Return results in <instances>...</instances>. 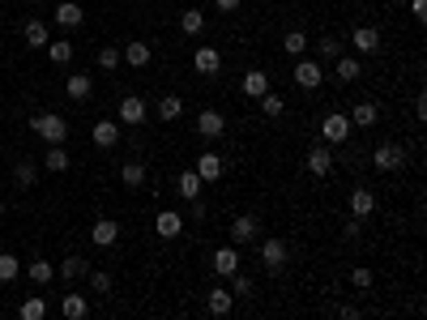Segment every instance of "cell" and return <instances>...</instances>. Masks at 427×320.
<instances>
[{
	"mask_svg": "<svg viewBox=\"0 0 427 320\" xmlns=\"http://www.w3.org/2000/svg\"><path fill=\"white\" fill-rule=\"evenodd\" d=\"M316 52H320V60H338V56H342V43H338L334 35H325V39L316 43Z\"/></svg>",
	"mask_w": 427,
	"mask_h": 320,
	"instance_id": "cell-39",
	"label": "cell"
},
{
	"mask_svg": "<svg viewBox=\"0 0 427 320\" xmlns=\"http://www.w3.org/2000/svg\"><path fill=\"white\" fill-rule=\"evenodd\" d=\"M261 261H265L269 274H278V269L287 265V243H282V239H265V243H261Z\"/></svg>",
	"mask_w": 427,
	"mask_h": 320,
	"instance_id": "cell-13",
	"label": "cell"
},
{
	"mask_svg": "<svg viewBox=\"0 0 427 320\" xmlns=\"http://www.w3.org/2000/svg\"><path fill=\"white\" fill-rule=\"evenodd\" d=\"M350 214H355L359 223H367V218L376 214V192L372 188H355L350 192Z\"/></svg>",
	"mask_w": 427,
	"mask_h": 320,
	"instance_id": "cell-11",
	"label": "cell"
},
{
	"mask_svg": "<svg viewBox=\"0 0 427 320\" xmlns=\"http://www.w3.org/2000/svg\"><path fill=\"white\" fill-rule=\"evenodd\" d=\"M30 129H35L47 145H64V137H69V120L56 115V111H39V115H30Z\"/></svg>",
	"mask_w": 427,
	"mask_h": 320,
	"instance_id": "cell-1",
	"label": "cell"
},
{
	"mask_svg": "<svg viewBox=\"0 0 427 320\" xmlns=\"http://www.w3.org/2000/svg\"><path fill=\"white\" fill-rule=\"evenodd\" d=\"M35 180H39V167H35V162H17V184L30 188Z\"/></svg>",
	"mask_w": 427,
	"mask_h": 320,
	"instance_id": "cell-41",
	"label": "cell"
},
{
	"mask_svg": "<svg viewBox=\"0 0 427 320\" xmlns=\"http://www.w3.org/2000/svg\"><path fill=\"white\" fill-rule=\"evenodd\" d=\"M197 176L201 180H206V184H214V180H222V171H227V162H222V154H214V150H206V154H201L197 158Z\"/></svg>",
	"mask_w": 427,
	"mask_h": 320,
	"instance_id": "cell-8",
	"label": "cell"
},
{
	"mask_svg": "<svg viewBox=\"0 0 427 320\" xmlns=\"http://www.w3.org/2000/svg\"><path fill=\"white\" fill-rule=\"evenodd\" d=\"M86 274H90L86 256L73 252V256H64V261H60V278H64V282H78V278H86Z\"/></svg>",
	"mask_w": 427,
	"mask_h": 320,
	"instance_id": "cell-24",
	"label": "cell"
},
{
	"mask_svg": "<svg viewBox=\"0 0 427 320\" xmlns=\"http://www.w3.org/2000/svg\"><path fill=\"white\" fill-rule=\"evenodd\" d=\"M158 115L167 120V124H171V120H180V115H184V98H180V94H163V98H158Z\"/></svg>",
	"mask_w": 427,
	"mask_h": 320,
	"instance_id": "cell-27",
	"label": "cell"
},
{
	"mask_svg": "<svg viewBox=\"0 0 427 320\" xmlns=\"http://www.w3.org/2000/svg\"><path fill=\"white\" fill-rule=\"evenodd\" d=\"M415 115H419V120H427V98H423V94L415 98Z\"/></svg>",
	"mask_w": 427,
	"mask_h": 320,
	"instance_id": "cell-47",
	"label": "cell"
},
{
	"mask_svg": "<svg viewBox=\"0 0 427 320\" xmlns=\"http://www.w3.org/2000/svg\"><path fill=\"white\" fill-rule=\"evenodd\" d=\"M43 52H47V60H52V64H69V60H73V43H69V39H56V43H47Z\"/></svg>",
	"mask_w": 427,
	"mask_h": 320,
	"instance_id": "cell-33",
	"label": "cell"
},
{
	"mask_svg": "<svg viewBox=\"0 0 427 320\" xmlns=\"http://www.w3.org/2000/svg\"><path fill=\"white\" fill-rule=\"evenodd\" d=\"M239 90H244L248 98H261V94L269 90V77H265V68H248V73H244V82H239Z\"/></svg>",
	"mask_w": 427,
	"mask_h": 320,
	"instance_id": "cell-21",
	"label": "cell"
},
{
	"mask_svg": "<svg viewBox=\"0 0 427 320\" xmlns=\"http://www.w3.org/2000/svg\"><path fill=\"white\" fill-rule=\"evenodd\" d=\"M350 129H355V124H350V115H342V111H334V115L320 120V137L329 141V145H342V141L350 137Z\"/></svg>",
	"mask_w": 427,
	"mask_h": 320,
	"instance_id": "cell-3",
	"label": "cell"
},
{
	"mask_svg": "<svg viewBox=\"0 0 427 320\" xmlns=\"http://www.w3.org/2000/svg\"><path fill=\"white\" fill-rule=\"evenodd\" d=\"M120 180L129 184V188H141V184H145V162H124V171H120Z\"/></svg>",
	"mask_w": 427,
	"mask_h": 320,
	"instance_id": "cell-35",
	"label": "cell"
},
{
	"mask_svg": "<svg viewBox=\"0 0 427 320\" xmlns=\"http://www.w3.org/2000/svg\"><path fill=\"white\" fill-rule=\"evenodd\" d=\"M261 235V223L253 214H239V218H231V243H253Z\"/></svg>",
	"mask_w": 427,
	"mask_h": 320,
	"instance_id": "cell-9",
	"label": "cell"
},
{
	"mask_svg": "<svg viewBox=\"0 0 427 320\" xmlns=\"http://www.w3.org/2000/svg\"><path fill=\"white\" fill-rule=\"evenodd\" d=\"M82 21H86L82 5H73V0H60V5H56V26L73 30V26H82Z\"/></svg>",
	"mask_w": 427,
	"mask_h": 320,
	"instance_id": "cell-19",
	"label": "cell"
},
{
	"mask_svg": "<svg viewBox=\"0 0 427 320\" xmlns=\"http://www.w3.org/2000/svg\"><path fill=\"white\" fill-rule=\"evenodd\" d=\"M214 274H218V278H231V274H239V252L231 248V243L214 252Z\"/></svg>",
	"mask_w": 427,
	"mask_h": 320,
	"instance_id": "cell-16",
	"label": "cell"
},
{
	"mask_svg": "<svg viewBox=\"0 0 427 320\" xmlns=\"http://www.w3.org/2000/svg\"><path fill=\"white\" fill-rule=\"evenodd\" d=\"M90 286H94L98 294H107V290H111V274H103V269H98V274H90Z\"/></svg>",
	"mask_w": 427,
	"mask_h": 320,
	"instance_id": "cell-43",
	"label": "cell"
},
{
	"mask_svg": "<svg viewBox=\"0 0 427 320\" xmlns=\"http://www.w3.org/2000/svg\"><path fill=\"white\" fill-rule=\"evenodd\" d=\"M43 167H47V171H56V176H60V171H69V154L60 150V145H52V150L43 154Z\"/></svg>",
	"mask_w": 427,
	"mask_h": 320,
	"instance_id": "cell-36",
	"label": "cell"
},
{
	"mask_svg": "<svg viewBox=\"0 0 427 320\" xmlns=\"http://www.w3.org/2000/svg\"><path fill=\"white\" fill-rule=\"evenodd\" d=\"M86 312H90V303L82 299V294H64V299H60V316L64 320H82Z\"/></svg>",
	"mask_w": 427,
	"mask_h": 320,
	"instance_id": "cell-26",
	"label": "cell"
},
{
	"mask_svg": "<svg viewBox=\"0 0 427 320\" xmlns=\"http://www.w3.org/2000/svg\"><path fill=\"white\" fill-rule=\"evenodd\" d=\"M98 68H120V47H98Z\"/></svg>",
	"mask_w": 427,
	"mask_h": 320,
	"instance_id": "cell-40",
	"label": "cell"
},
{
	"mask_svg": "<svg viewBox=\"0 0 427 320\" xmlns=\"http://www.w3.org/2000/svg\"><path fill=\"white\" fill-rule=\"evenodd\" d=\"M116 141H120V124L116 120H98L94 124V145L98 150H116Z\"/></svg>",
	"mask_w": 427,
	"mask_h": 320,
	"instance_id": "cell-17",
	"label": "cell"
},
{
	"mask_svg": "<svg viewBox=\"0 0 427 320\" xmlns=\"http://www.w3.org/2000/svg\"><path fill=\"white\" fill-rule=\"evenodd\" d=\"M308 171H312V176H329V171H334V150H329V145L308 150Z\"/></svg>",
	"mask_w": 427,
	"mask_h": 320,
	"instance_id": "cell-18",
	"label": "cell"
},
{
	"mask_svg": "<svg viewBox=\"0 0 427 320\" xmlns=\"http://www.w3.org/2000/svg\"><path fill=\"white\" fill-rule=\"evenodd\" d=\"M116 115H120V124L137 129L141 120H145V98H141V94H124V98H120V111H116Z\"/></svg>",
	"mask_w": 427,
	"mask_h": 320,
	"instance_id": "cell-4",
	"label": "cell"
},
{
	"mask_svg": "<svg viewBox=\"0 0 427 320\" xmlns=\"http://www.w3.org/2000/svg\"><path fill=\"white\" fill-rule=\"evenodd\" d=\"M26 278L35 282V286H47L56 278V269H52V261H30V269H26Z\"/></svg>",
	"mask_w": 427,
	"mask_h": 320,
	"instance_id": "cell-32",
	"label": "cell"
},
{
	"mask_svg": "<svg viewBox=\"0 0 427 320\" xmlns=\"http://www.w3.org/2000/svg\"><path fill=\"white\" fill-rule=\"evenodd\" d=\"M17 316H21V320H43V316H47V303H43V299H26V303L17 308Z\"/></svg>",
	"mask_w": 427,
	"mask_h": 320,
	"instance_id": "cell-38",
	"label": "cell"
},
{
	"mask_svg": "<svg viewBox=\"0 0 427 320\" xmlns=\"http://www.w3.org/2000/svg\"><path fill=\"white\" fill-rule=\"evenodd\" d=\"M201 184H206V180H201L197 171H180V180H175V192H180L184 201H197V196H201Z\"/></svg>",
	"mask_w": 427,
	"mask_h": 320,
	"instance_id": "cell-23",
	"label": "cell"
},
{
	"mask_svg": "<svg viewBox=\"0 0 427 320\" xmlns=\"http://www.w3.org/2000/svg\"><path fill=\"white\" fill-rule=\"evenodd\" d=\"M192 64H197V73H201V77H214V73L222 68V56H218V47H197Z\"/></svg>",
	"mask_w": 427,
	"mask_h": 320,
	"instance_id": "cell-15",
	"label": "cell"
},
{
	"mask_svg": "<svg viewBox=\"0 0 427 320\" xmlns=\"http://www.w3.org/2000/svg\"><path fill=\"white\" fill-rule=\"evenodd\" d=\"M154 231H158V239H175V235L184 231V214H175V209H158Z\"/></svg>",
	"mask_w": 427,
	"mask_h": 320,
	"instance_id": "cell-12",
	"label": "cell"
},
{
	"mask_svg": "<svg viewBox=\"0 0 427 320\" xmlns=\"http://www.w3.org/2000/svg\"><path fill=\"white\" fill-rule=\"evenodd\" d=\"M376 120H381V107L376 103H355V111H350V124H359V129H372Z\"/></svg>",
	"mask_w": 427,
	"mask_h": 320,
	"instance_id": "cell-25",
	"label": "cell"
},
{
	"mask_svg": "<svg viewBox=\"0 0 427 320\" xmlns=\"http://www.w3.org/2000/svg\"><path fill=\"white\" fill-rule=\"evenodd\" d=\"M197 133L206 141H218L222 133H227V115H222V111H201L197 115Z\"/></svg>",
	"mask_w": 427,
	"mask_h": 320,
	"instance_id": "cell-7",
	"label": "cell"
},
{
	"mask_svg": "<svg viewBox=\"0 0 427 320\" xmlns=\"http://www.w3.org/2000/svg\"><path fill=\"white\" fill-rule=\"evenodd\" d=\"M350 47L363 52V56H376V52H381V30H376V26H355V30H350Z\"/></svg>",
	"mask_w": 427,
	"mask_h": 320,
	"instance_id": "cell-5",
	"label": "cell"
},
{
	"mask_svg": "<svg viewBox=\"0 0 427 320\" xmlns=\"http://www.w3.org/2000/svg\"><path fill=\"white\" fill-rule=\"evenodd\" d=\"M17 274H21V261L13 252H0V282H13Z\"/></svg>",
	"mask_w": 427,
	"mask_h": 320,
	"instance_id": "cell-37",
	"label": "cell"
},
{
	"mask_svg": "<svg viewBox=\"0 0 427 320\" xmlns=\"http://www.w3.org/2000/svg\"><path fill=\"white\" fill-rule=\"evenodd\" d=\"M287 111V103H282V94H273V90H265L261 94V115H269V120H278Z\"/></svg>",
	"mask_w": 427,
	"mask_h": 320,
	"instance_id": "cell-34",
	"label": "cell"
},
{
	"mask_svg": "<svg viewBox=\"0 0 427 320\" xmlns=\"http://www.w3.org/2000/svg\"><path fill=\"white\" fill-rule=\"evenodd\" d=\"M227 282H231V294H253V290H257V282H253V278H244V274H231Z\"/></svg>",
	"mask_w": 427,
	"mask_h": 320,
	"instance_id": "cell-42",
	"label": "cell"
},
{
	"mask_svg": "<svg viewBox=\"0 0 427 320\" xmlns=\"http://www.w3.org/2000/svg\"><path fill=\"white\" fill-rule=\"evenodd\" d=\"M320 82H325V68H320L316 60H304V56H299V60H295V86L316 90Z\"/></svg>",
	"mask_w": 427,
	"mask_h": 320,
	"instance_id": "cell-6",
	"label": "cell"
},
{
	"mask_svg": "<svg viewBox=\"0 0 427 320\" xmlns=\"http://www.w3.org/2000/svg\"><path fill=\"white\" fill-rule=\"evenodd\" d=\"M180 30L197 39L201 30H206V13H201V9H184V13H180Z\"/></svg>",
	"mask_w": 427,
	"mask_h": 320,
	"instance_id": "cell-28",
	"label": "cell"
},
{
	"mask_svg": "<svg viewBox=\"0 0 427 320\" xmlns=\"http://www.w3.org/2000/svg\"><path fill=\"white\" fill-rule=\"evenodd\" d=\"M21 39H26L30 47H47V43H52V39H47V26H43V21H26V26H21Z\"/></svg>",
	"mask_w": 427,
	"mask_h": 320,
	"instance_id": "cell-30",
	"label": "cell"
},
{
	"mask_svg": "<svg viewBox=\"0 0 427 320\" xmlns=\"http://www.w3.org/2000/svg\"><path fill=\"white\" fill-rule=\"evenodd\" d=\"M149 56H154V47H149V43H129V47H120V60H129V68H145Z\"/></svg>",
	"mask_w": 427,
	"mask_h": 320,
	"instance_id": "cell-20",
	"label": "cell"
},
{
	"mask_svg": "<svg viewBox=\"0 0 427 320\" xmlns=\"http://www.w3.org/2000/svg\"><path fill=\"white\" fill-rule=\"evenodd\" d=\"M308 47H312V43H308V35H304V30H291V35L282 39V52H287V56H295V60L304 56Z\"/></svg>",
	"mask_w": 427,
	"mask_h": 320,
	"instance_id": "cell-31",
	"label": "cell"
},
{
	"mask_svg": "<svg viewBox=\"0 0 427 320\" xmlns=\"http://www.w3.org/2000/svg\"><path fill=\"white\" fill-rule=\"evenodd\" d=\"M64 90H69V98H78V103H82V98H90V90H94V82L86 77V73H73V77L64 82Z\"/></svg>",
	"mask_w": 427,
	"mask_h": 320,
	"instance_id": "cell-29",
	"label": "cell"
},
{
	"mask_svg": "<svg viewBox=\"0 0 427 320\" xmlns=\"http://www.w3.org/2000/svg\"><path fill=\"white\" fill-rule=\"evenodd\" d=\"M90 239L98 243V248H111V243L120 239V223H116V218H94V227H90Z\"/></svg>",
	"mask_w": 427,
	"mask_h": 320,
	"instance_id": "cell-10",
	"label": "cell"
},
{
	"mask_svg": "<svg viewBox=\"0 0 427 320\" xmlns=\"http://www.w3.org/2000/svg\"><path fill=\"white\" fill-rule=\"evenodd\" d=\"M206 308H210V316H231V308H235L231 286H214V290H210V299H206Z\"/></svg>",
	"mask_w": 427,
	"mask_h": 320,
	"instance_id": "cell-14",
	"label": "cell"
},
{
	"mask_svg": "<svg viewBox=\"0 0 427 320\" xmlns=\"http://www.w3.org/2000/svg\"><path fill=\"white\" fill-rule=\"evenodd\" d=\"M372 162H376V171H397V167H406V150L397 141H381L372 150Z\"/></svg>",
	"mask_w": 427,
	"mask_h": 320,
	"instance_id": "cell-2",
	"label": "cell"
},
{
	"mask_svg": "<svg viewBox=\"0 0 427 320\" xmlns=\"http://www.w3.org/2000/svg\"><path fill=\"white\" fill-rule=\"evenodd\" d=\"M350 282H355L359 290H367V286H372V269H355V274H350Z\"/></svg>",
	"mask_w": 427,
	"mask_h": 320,
	"instance_id": "cell-44",
	"label": "cell"
},
{
	"mask_svg": "<svg viewBox=\"0 0 427 320\" xmlns=\"http://www.w3.org/2000/svg\"><path fill=\"white\" fill-rule=\"evenodd\" d=\"M410 13H415V21H427V0H410Z\"/></svg>",
	"mask_w": 427,
	"mask_h": 320,
	"instance_id": "cell-45",
	"label": "cell"
},
{
	"mask_svg": "<svg viewBox=\"0 0 427 320\" xmlns=\"http://www.w3.org/2000/svg\"><path fill=\"white\" fill-rule=\"evenodd\" d=\"M214 5H218V9H222V13H235V9H239V5H244V0H214Z\"/></svg>",
	"mask_w": 427,
	"mask_h": 320,
	"instance_id": "cell-46",
	"label": "cell"
},
{
	"mask_svg": "<svg viewBox=\"0 0 427 320\" xmlns=\"http://www.w3.org/2000/svg\"><path fill=\"white\" fill-rule=\"evenodd\" d=\"M334 73H338V82H342V86H350V82H359L363 64H359L355 56H338V60H334Z\"/></svg>",
	"mask_w": 427,
	"mask_h": 320,
	"instance_id": "cell-22",
	"label": "cell"
}]
</instances>
